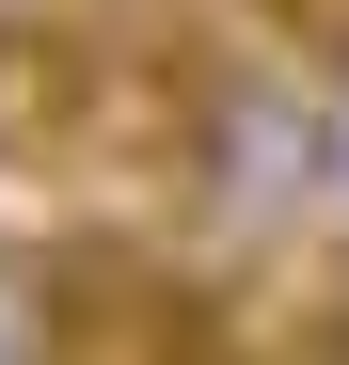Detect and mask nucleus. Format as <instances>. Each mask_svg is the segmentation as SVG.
<instances>
[{
    "instance_id": "f257e3e1",
    "label": "nucleus",
    "mask_w": 349,
    "mask_h": 365,
    "mask_svg": "<svg viewBox=\"0 0 349 365\" xmlns=\"http://www.w3.org/2000/svg\"><path fill=\"white\" fill-rule=\"evenodd\" d=\"M174 175H191L207 207H239V222H286L333 175V111L302 80H270V64H191V143H174Z\"/></svg>"
},
{
    "instance_id": "f03ea898",
    "label": "nucleus",
    "mask_w": 349,
    "mask_h": 365,
    "mask_svg": "<svg viewBox=\"0 0 349 365\" xmlns=\"http://www.w3.org/2000/svg\"><path fill=\"white\" fill-rule=\"evenodd\" d=\"M80 128H95V48L64 16H0V175L80 159Z\"/></svg>"
}]
</instances>
